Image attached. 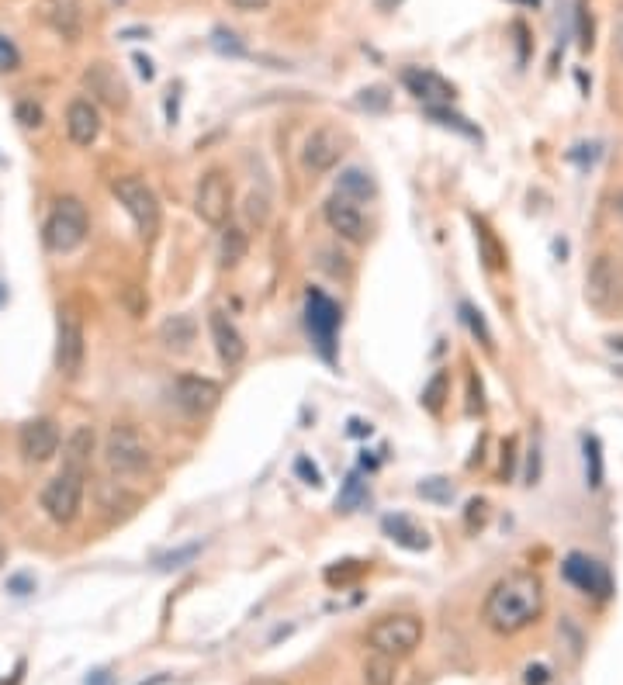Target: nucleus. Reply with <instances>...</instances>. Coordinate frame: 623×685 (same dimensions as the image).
Listing matches in <instances>:
<instances>
[{
    "instance_id": "obj_1",
    "label": "nucleus",
    "mask_w": 623,
    "mask_h": 685,
    "mask_svg": "<svg viewBox=\"0 0 623 685\" xmlns=\"http://www.w3.org/2000/svg\"><path fill=\"white\" fill-rule=\"evenodd\" d=\"M540 613H544V582L534 571H509L506 578L492 585L482 606L485 627L495 630L499 637H513L527 630L530 623H537Z\"/></svg>"
},
{
    "instance_id": "obj_2",
    "label": "nucleus",
    "mask_w": 623,
    "mask_h": 685,
    "mask_svg": "<svg viewBox=\"0 0 623 685\" xmlns=\"http://www.w3.org/2000/svg\"><path fill=\"white\" fill-rule=\"evenodd\" d=\"M90 232V215L80 198H59L56 208L45 218L42 243L49 253H73Z\"/></svg>"
},
{
    "instance_id": "obj_3",
    "label": "nucleus",
    "mask_w": 623,
    "mask_h": 685,
    "mask_svg": "<svg viewBox=\"0 0 623 685\" xmlns=\"http://www.w3.org/2000/svg\"><path fill=\"white\" fill-rule=\"evenodd\" d=\"M104 464L118 478H135V474L149 471L153 464V450L142 440V433L129 423H115L104 440Z\"/></svg>"
},
{
    "instance_id": "obj_4",
    "label": "nucleus",
    "mask_w": 623,
    "mask_h": 685,
    "mask_svg": "<svg viewBox=\"0 0 623 685\" xmlns=\"http://www.w3.org/2000/svg\"><path fill=\"white\" fill-rule=\"evenodd\" d=\"M423 620L416 613H392V616H381L371 630H367V644L371 651L388 654V658H409L419 644H423Z\"/></svg>"
},
{
    "instance_id": "obj_5",
    "label": "nucleus",
    "mask_w": 623,
    "mask_h": 685,
    "mask_svg": "<svg viewBox=\"0 0 623 685\" xmlns=\"http://www.w3.org/2000/svg\"><path fill=\"white\" fill-rule=\"evenodd\" d=\"M340 322H343L340 305L326 291L309 288V295H305V326H309L315 350H319V357L326 364H336V333H340Z\"/></svg>"
},
{
    "instance_id": "obj_6",
    "label": "nucleus",
    "mask_w": 623,
    "mask_h": 685,
    "mask_svg": "<svg viewBox=\"0 0 623 685\" xmlns=\"http://www.w3.org/2000/svg\"><path fill=\"white\" fill-rule=\"evenodd\" d=\"M111 191H115L118 205L132 215V222L142 239H153L156 232H160V198H156V191L146 184V180L118 177L115 184H111Z\"/></svg>"
},
{
    "instance_id": "obj_7",
    "label": "nucleus",
    "mask_w": 623,
    "mask_h": 685,
    "mask_svg": "<svg viewBox=\"0 0 623 685\" xmlns=\"http://www.w3.org/2000/svg\"><path fill=\"white\" fill-rule=\"evenodd\" d=\"M84 478H87V474L59 471L52 481H45L39 502H42L45 516H49L52 523H59V526L77 523L80 509H84V488H87Z\"/></svg>"
},
{
    "instance_id": "obj_8",
    "label": "nucleus",
    "mask_w": 623,
    "mask_h": 685,
    "mask_svg": "<svg viewBox=\"0 0 623 685\" xmlns=\"http://www.w3.org/2000/svg\"><path fill=\"white\" fill-rule=\"evenodd\" d=\"M87 357L84 322L73 308H59V336H56V367L63 378H80Z\"/></svg>"
},
{
    "instance_id": "obj_9",
    "label": "nucleus",
    "mask_w": 623,
    "mask_h": 685,
    "mask_svg": "<svg viewBox=\"0 0 623 685\" xmlns=\"http://www.w3.org/2000/svg\"><path fill=\"white\" fill-rule=\"evenodd\" d=\"M194 212H198L201 222L215 225V229H225L232 215V180L225 177L222 170H208L198 184V194H194Z\"/></svg>"
},
{
    "instance_id": "obj_10",
    "label": "nucleus",
    "mask_w": 623,
    "mask_h": 685,
    "mask_svg": "<svg viewBox=\"0 0 623 685\" xmlns=\"http://www.w3.org/2000/svg\"><path fill=\"white\" fill-rule=\"evenodd\" d=\"M585 298L599 312H613L623 301V274L610 253H599L585 274Z\"/></svg>"
},
{
    "instance_id": "obj_11",
    "label": "nucleus",
    "mask_w": 623,
    "mask_h": 685,
    "mask_svg": "<svg viewBox=\"0 0 623 685\" xmlns=\"http://www.w3.org/2000/svg\"><path fill=\"white\" fill-rule=\"evenodd\" d=\"M561 575H565L568 585H575V589L592 599H610V592H613V578H610V571H606V564H599L596 557H589L582 551H572L565 561H561Z\"/></svg>"
},
{
    "instance_id": "obj_12",
    "label": "nucleus",
    "mask_w": 623,
    "mask_h": 685,
    "mask_svg": "<svg viewBox=\"0 0 623 685\" xmlns=\"http://www.w3.org/2000/svg\"><path fill=\"white\" fill-rule=\"evenodd\" d=\"M59 443H63V433H59L56 419H49V416L28 419V423L21 426V433H18L21 457H25L28 464L52 461V457L59 454Z\"/></svg>"
},
{
    "instance_id": "obj_13",
    "label": "nucleus",
    "mask_w": 623,
    "mask_h": 685,
    "mask_svg": "<svg viewBox=\"0 0 623 685\" xmlns=\"http://www.w3.org/2000/svg\"><path fill=\"white\" fill-rule=\"evenodd\" d=\"M322 218H326V225L336 232V236L347 239V243H354V246H364L367 236H371L360 205L350 198H343V194H333V198L322 205Z\"/></svg>"
},
{
    "instance_id": "obj_14",
    "label": "nucleus",
    "mask_w": 623,
    "mask_h": 685,
    "mask_svg": "<svg viewBox=\"0 0 623 685\" xmlns=\"http://www.w3.org/2000/svg\"><path fill=\"white\" fill-rule=\"evenodd\" d=\"M222 385L212 378H201V374H180L174 381V402L187 416H208V412L219 405Z\"/></svg>"
},
{
    "instance_id": "obj_15",
    "label": "nucleus",
    "mask_w": 623,
    "mask_h": 685,
    "mask_svg": "<svg viewBox=\"0 0 623 685\" xmlns=\"http://www.w3.org/2000/svg\"><path fill=\"white\" fill-rule=\"evenodd\" d=\"M343 160V135L333 125L315 129L302 146V167L305 173H329Z\"/></svg>"
},
{
    "instance_id": "obj_16",
    "label": "nucleus",
    "mask_w": 623,
    "mask_h": 685,
    "mask_svg": "<svg viewBox=\"0 0 623 685\" xmlns=\"http://www.w3.org/2000/svg\"><path fill=\"white\" fill-rule=\"evenodd\" d=\"M402 84L412 97H416V101H423V108H444V104L454 101V94H457L450 80H444L433 70H423V66H409V70H402Z\"/></svg>"
},
{
    "instance_id": "obj_17",
    "label": "nucleus",
    "mask_w": 623,
    "mask_h": 685,
    "mask_svg": "<svg viewBox=\"0 0 623 685\" xmlns=\"http://www.w3.org/2000/svg\"><path fill=\"white\" fill-rule=\"evenodd\" d=\"M84 84L90 87V94H94L101 104H108L111 111H125V108H129V87H125V80L118 77L115 66L94 63L84 73Z\"/></svg>"
},
{
    "instance_id": "obj_18",
    "label": "nucleus",
    "mask_w": 623,
    "mask_h": 685,
    "mask_svg": "<svg viewBox=\"0 0 623 685\" xmlns=\"http://www.w3.org/2000/svg\"><path fill=\"white\" fill-rule=\"evenodd\" d=\"M208 333H212V343H215V353H219V360L225 367H239L246 357V340L243 333H239V326L229 319L225 312H212L208 315Z\"/></svg>"
},
{
    "instance_id": "obj_19",
    "label": "nucleus",
    "mask_w": 623,
    "mask_h": 685,
    "mask_svg": "<svg viewBox=\"0 0 623 685\" xmlns=\"http://www.w3.org/2000/svg\"><path fill=\"white\" fill-rule=\"evenodd\" d=\"M66 132H70L73 146H94L101 135V111L87 97H73L66 108Z\"/></svg>"
},
{
    "instance_id": "obj_20",
    "label": "nucleus",
    "mask_w": 623,
    "mask_h": 685,
    "mask_svg": "<svg viewBox=\"0 0 623 685\" xmlns=\"http://www.w3.org/2000/svg\"><path fill=\"white\" fill-rule=\"evenodd\" d=\"M39 18L52 28V32L63 35L66 42H77L80 28H84V14H80L77 0H42Z\"/></svg>"
},
{
    "instance_id": "obj_21",
    "label": "nucleus",
    "mask_w": 623,
    "mask_h": 685,
    "mask_svg": "<svg viewBox=\"0 0 623 685\" xmlns=\"http://www.w3.org/2000/svg\"><path fill=\"white\" fill-rule=\"evenodd\" d=\"M381 530H385V537L392 540V544L405 547V551H426L430 547V533L423 530V526L416 523V519L409 516H385L381 519Z\"/></svg>"
},
{
    "instance_id": "obj_22",
    "label": "nucleus",
    "mask_w": 623,
    "mask_h": 685,
    "mask_svg": "<svg viewBox=\"0 0 623 685\" xmlns=\"http://www.w3.org/2000/svg\"><path fill=\"white\" fill-rule=\"evenodd\" d=\"M94 447H97V436L90 426H77L70 436H66L63 443V471H77V474H87L90 468V457H94Z\"/></svg>"
},
{
    "instance_id": "obj_23",
    "label": "nucleus",
    "mask_w": 623,
    "mask_h": 685,
    "mask_svg": "<svg viewBox=\"0 0 623 685\" xmlns=\"http://www.w3.org/2000/svg\"><path fill=\"white\" fill-rule=\"evenodd\" d=\"M198 340V319L194 315H170L160 326V343L174 353H187Z\"/></svg>"
},
{
    "instance_id": "obj_24",
    "label": "nucleus",
    "mask_w": 623,
    "mask_h": 685,
    "mask_svg": "<svg viewBox=\"0 0 623 685\" xmlns=\"http://www.w3.org/2000/svg\"><path fill=\"white\" fill-rule=\"evenodd\" d=\"M336 194H343V198H350V201H371L374 194H378V184H374V177L367 170H360V167H347L336 177Z\"/></svg>"
},
{
    "instance_id": "obj_25",
    "label": "nucleus",
    "mask_w": 623,
    "mask_h": 685,
    "mask_svg": "<svg viewBox=\"0 0 623 685\" xmlns=\"http://www.w3.org/2000/svg\"><path fill=\"white\" fill-rule=\"evenodd\" d=\"M582 464H585V485L603 488L606 468H603V443H599V436L592 433L582 436Z\"/></svg>"
},
{
    "instance_id": "obj_26",
    "label": "nucleus",
    "mask_w": 623,
    "mask_h": 685,
    "mask_svg": "<svg viewBox=\"0 0 623 685\" xmlns=\"http://www.w3.org/2000/svg\"><path fill=\"white\" fill-rule=\"evenodd\" d=\"M423 111H426L430 122L440 125V129H450V132L464 135V139H471V142H482V129L471 125L464 115H457V111H450V104H444V108H423Z\"/></svg>"
},
{
    "instance_id": "obj_27",
    "label": "nucleus",
    "mask_w": 623,
    "mask_h": 685,
    "mask_svg": "<svg viewBox=\"0 0 623 685\" xmlns=\"http://www.w3.org/2000/svg\"><path fill=\"white\" fill-rule=\"evenodd\" d=\"M246 250H250V239H246V232L236 229V225H225L222 239H219V260H222V267H236L239 260H246Z\"/></svg>"
},
{
    "instance_id": "obj_28",
    "label": "nucleus",
    "mask_w": 623,
    "mask_h": 685,
    "mask_svg": "<svg viewBox=\"0 0 623 685\" xmlns=\"http://www.w3.org/2000/svg\"><path fill=\"white\" fill-rule=\"evenodd\" d=\"M475 225V239H478V250H482V260L489 270H506V250L499 246V239L492 236V229L485 222H471Z\"/></svg>"
},
{
    "instance_id": "obj_29",
    "label": "nucleus",
    "mask_w": 623,
    "mask_h": 685,
    "mask_svg": "<svg viewBox=\"0 0 623 685\" xmlns=\"http://www.w3.org/2000/svg\"><path fill=\"white\" fill-rule=\"evenodd\" d=\"M395 679H399V665H395V658L374 651L371 658L364 661V685H395Z\"/></svg>"
},
{
    "instance_id": "obj_30",
    "label": "nucleus",
    "mask_w": 623,
    "mask_h": 685,
    "mask_svg": "<svg viewBox=\"0 0 623 685\" xmlns=\"http://www.w3.org/2000/svg\"><path fill=\"white\" fill-rule=\"evenodd\" d=\"M457 312H461L464 326L471 329V336H475V340L482 343L485 350H492L495 340H492V329H489V322H485L482 308H475V305H471V301H461V308H457Z\"/></svg>"
},
{
    "instance_id": "obj_31",
    "label": "nucleus",
    "mask_w": 623,
    "mask_h": 685,
    "mask_svg": "<svg viewBox=\"0 0 623 685\" xmlns=\"http://www.w3.org/2000/svg\"><path fill=\"white\" fill-rule=\"evenodd\" d=\"M416 495L423 502H433V506H450L454 502V485L447 478H423L416 485Z\"/></svg>"
},
{
    "instance_id": "obj_32",
    "label": "nucleus",
    "mask_w": 623,
    "mask_h": 685,
    "mask_svg": "<svg viewBox=\"0 0 623 685\" xmlns=\"http://www.w3.org/2000/svg\"><path fill=\"white\" fill-rule=\"evenodd\" d=\"M447 391H450L447 371H437V374L430 378V385L423 388V409L437 416V412L444 409V402H447Z\"/></svg>"
},
{
    "instance_id": "obj_33",
    "label": "nucleus",
    "mask_w": 623,
    "mask_h": 685,
    "mask_svg": "<svg viewBox=\"0 0 623 685\" xmlns=\"http://www.w3.org/2000/svg\"><path fill=\"white\" fill-rule=\"evenodd\" d=\"M354 104L360 111H371V115H381V111L392 108V94H388V87H364L357 90Z\"/></svg>"
},
{
    "instance_id": "obj_34",
    "label": "nucleus",
    "mask_w": 623,
    "mask_h": 685,
    "mask_svg": "<svg viewBox=\"0 0 623 685\" xmlns=\"http://www.w3.org/2000/svg\"><path fill=\"white\" fill-rule=\"evenodd\" d=\"M364 502H367L364 478H360V474H350L347 485H343V492H340V499H336V509H343V513H354V509L364 506Z\"/></svg>"
},
{
    "instance_id": "obj_35",
    "label": "nucleus",
    "mask_w": 623,
    "mask_h": 685,
    "mask_svg": "<svg viewBox=\"0 0 623 685\" xmlns=\"http://www.w3.org/2000/svg\"><path fill=\"white\" fill-rule=\"evenodd\" d=\"M575 32H579V49L589 52L596 39H592V14L585 0H575Z\"/></svg>"
},
{
    "instance_id": "obj_36",
    "label": "nucleus",
    "mask_w": 623,
    "mask_h": 685,
    "mask_svg": "<svg viewBox=\"0 0 623 685\" xmlns=\"http://www.w3.org/2000/svg\"><path fill=\"white\" fill-rule=\"evenodd\" d=\"M14 118H18V125H25V129H39L42 125V104L32 101V97H21L18 104H14Z\"/></svg>"
},
{
    "instance_id": "obj_37",
    "label": "nucleus",
    "mask_w": 623,
    "mask_h": 685,
    "mask_svg": "<svg viewBox=\"0 0 623 685\" xmlns=\"http://www.w3.org/2000/svg\"><path fill=\"white\" fill-rule=\"evenodd\" d=\"M364 575V564L360 561H336L333 568H326V582L329 585H347L354 578Z\"/></svg>"
},
{
    "instance_id": "obj_38",
    "label": "nucleus",
    "mask_w": 623,
    "mask_h": 685,
    "mask_svg": "<svg viewBox=\"0 0 623 685\" xmlns=\"http://www.w3.org/2000/svg\"><path fill=\"white\" fill-rule=\"evenodd\" d=\"M485 523H489V502H485V499H471L468 509H464V526H468V533L485 530Z\"/></svg>"
},
{
    "instance_id": "obj_39",
    "label": "nucleus",
    "mask_w": 623,
    "mask_h": 685,
    "mask_svg": "<svg viewBox=\"0 0 623 685\" xmlns=\"http://www.w3.org/2000/svg\"><path fill=\"white\" fill-rule=\"evenodd\" d=\"M246 218H250L257 229H264L267 225V218H270V201H267V194H257L253 191L250 198H246Z\"/></svg>"
},
{
    "instance_id": "obj_40",
    "label": "nucleus",
    "mask_w": 623,
    "mask_h": 685,
    "mask_svg": "<svg viewBox=\"0 0 623 685\" xmlns=\"http://www.w3.org/2000/svg\"><path fill=\"white\" fill-rule=\"evenodd\" d=\"M201 551V544H187V547H180V551L174 554H163V557H156V568H163V571H170V568H184L187 561H194V554Z\"/></svg>"
},
{
    "instance_id": "obj_41",
    "label": "nucleus",
    "mask_w": 623,
    "mask_h": 685,
    "mask_svg": "<svg viewBox=\"0 0 623 685\" xmlns=\"http://www.w3.org/2000/svg\"><path fill=\"white\" fill-rule=\"evenodd\" d=\"M21 70V52L7 35H0V73H14Z\"/></svg>"
},
{
    "instance_id": "obj_42",
    "label": "nucleus",
    "mask_w": 623,
    "mask_h": 685,
    "mask_svg": "<svg viewBox=\"0 0 623 685\" xmlns=\"http://www.w3.org/2000/svg\"><path fill=\"white\" fill-rule=\"evenodd\" d=\"M212 45H215V52H222V56H246L243 42H239L232 32H225V28H219V32L212 35Z\"/></svg>"
},
{
    "instance_id": "obj_43",
    "label": "nucleus",
    "mask_w": 623,
    "mask_h": 685,
    "mask_svg": "<svg viewBox=\"0 0 623 685\" xmlns=\"http://www.w3.org/2000/svg\"><path fill=\"white\" fill-rule=\"evenodd\" d=\"M568 160L579 163V167H592L599 160V142H579L575 149H568Z\"/></svg>"
},
{
    "instance_id": "obj_44",
    "label": "nucleus",
    "mask_w": 623,
    "mask_h": 685,
    "mask_svg": "<svg viewBox=\"0 0 623 685\" xmlns=\"http://www.w3.org/2000/svg\"><path fill=\"white\" fill-rule=\"evenodd\" d=\"M295 474H298V478H302L305 481V485H312V488H322V471L319 468H315V464H312V457H298V461H295Z\"/></svg>"
},
{
    "instance_id": "obj_45",
    "label": "nucleus",
    "mask_w": 623,
    "mask_h": 685,
    "mask_svg": "<svg viewBox=\"0 0 623 685\" xmlns=\"http://www.w3.org/2000/svg\"><path fill=\"white\" fill-rule=\"evenodd\" d=\"M468 412L475 416V412H485V398H482V381L471 374L468 378Z\"/></svg>"
},
{
    "instance_id": "obj_46",
    "label": "nucleus",
    "mask_w": 623,
    "mask_h": 685,
    "mask_svg": "<svg viewBox=\"0 0 623 685\" xmlns=\"http://www.w3.org/2000/svg\"><path fill=\"white\" fill-rule=\"evenodd\" d=\"M523 682H527V685H547V682H551V668H547V665H527Z\"/></svg>"
},
{
    "instance_id": "obj_47",
    "label": "nucleus",
    "mask_w": 623,
    "mask_h": 685,
    "mask_svg": "<svg viewBox=\"0 0 623 685\" xmlns=\"http://www.w3.org/2000/svg\"><path fill=\"white\" fill-rule=\"evenodd\" d=\"M523 478H527V485H537L540 481V447L527 450V474Z\"/></svg>"
},
{
    "instance_id": "obj_48",
    "label": "nucleus",
    "mask_w": 623,
    "mask_h": 685,
    "mask_svg": "<svg viewBox=\"0 0 623 685\" xmlns=\"http://www.w3.org/2000/svg\"><path fill=\"white\" fill-rule=\"evenodd\" d=\"M513 464H516V440L509 436L506 447H502V478H513Z\"/></svg>"
},
{
    "instance_id": "obj_49",
    "label": "nucleus",
    "mask_w": 623,
    "mask_h": 685,
    "mask_svg": "<svg viewBox=\"0 0 623 685\" xmlns=\"http://www.w3.org/2000/svg\"><path fill=\"white\" fill-rule=\"evenodd\" d=\"M513 35H516V49H520V63H527V39H530V32H527V25L523 21H513Z\"/></svg>"
},
{
    "instance_id": "obj_50",
    "label": "nucleus",
    "mask_w": 623,
    "mask_h": 685,
    "mask_svg": "<svg viewBox=\"0 0 623 685\" xmlns=\"http://www.w3.org/2000/svg\"><path fill=\"white\" fill-rule=\"evenodd\" d=\"M125 305H129V312H132V315H142V312H146V301L139 298V291H135V288H125Z\"/></svg>"
},
{
    "instance_id": "obj_51",
    "label": "nucleus",
    "mask_w": 623,
    "mask_h": 685,
    "mask_svg": "<svg viewBox=\"0 0 623 685\" xmlns=\"http://www.w3.org/2000/svg\"><path fill=\"white\" fill-rule=\"evenodd\" d=\"M613 49H617V56L623 59V7L617 11V21H613Z\"/></svg>"
},
{
    "instance_id": "obj_52",
    "label": "nucleus",
    "mask_w": 623,
    "mask_h": 685,
    "mask_svg": "<svg viewBox=\"0 0 623 685\" xmlns=\"http://www.w3.org/2000/svg\"><path fill=\"white\" fill-rule=\"evenodd\" d=\"M236 11H264V7L270 4V0H229Z\"/></svg>"
},
{
    "instance_id": "obj_53",
    "label": "nucleus",
    "mask_w": 623,
    "mask_h": 685,
    "mask_svg": "<svg viewBox=\"0 0 623 685\" xmlns=\"http://www.w3.org/2000/svg\"><path fill=\"white\" fill-rule=\"evenodd\" d=\"M350 436H371V423H364V419H350Z\"/></svg>"
},
{
    "instance_id": "obj_54",
    "label": "nucleus",
    "mask_w": 623,
    "mask_h": 685,
    "mask_svg": "<svg viewBox=\"0 0 623 685\" xmlns=\"http://www.w3.org/2000/svg\"><path fill=\"white\" fill-rule=\"evenodd\" d=\"M135 66H139V73H142V77H146V80H153V77H156L153 63H149L146 56H135Z\"/></svg>"
},
{
    "instance_id": "obj_55",
    "label": "nucleus",
    "mask_w": 623,
    "mask_h": 685,
    "mask_svg": "<svg viewBox=\"0 0 623 685\" xmlns=\"http://www.w3.org/2000/svg\"><path fill=\"white\" fill-rule=\"evenodd\" d=\"M28 578L25 575H18V578H11V589H14V596H25V589H28Z\"/></svg>"
},
{
    "instance_id": "obj_56",
    "label": "nucleus",
    "mask_w": 623,
    "mask_h": 685,
    "mask_svg": "<svg viewBox=\"0 0 623 685\" xmlns=\"http://www.w3.org/2000/svg\"><path fill=\"white\" fill-rule=\"evenodd\" d=\"M613 212H617V218L623 222V187H620L617 194H613Z\"/></svg>"
},
{
    "instance_id": "obj_57",
    "label": "nucleus",
    "mask_w": 623,
    "mask_h": 685,
    "mask_svg": "<svg viewBox=\"0 0 623 685\" xmlns=\"http://www.w3.org/2000/svg\"><path fill=\"white\" fill-rule=\"evenodd\" d=\"M87 685H111V675L108 672H97L94 679H87Z\"/></svg>"
},
{
    "instance_id": "obj_58",
    "label": "nucleus",
    "mask_w": 623,
    "mask_h": 685,
    "mask_svg": "<svg viewBox=\"0 0 623 685\" xmlns=\"http://www.w3.org/2000/svg\"><path fill=\"white\" fill-rule=\"evenodd\" d=\"M399 4H402V0H378V11H395Z\"/></svg>"
},
{
    "instance_id": "obj_59",
    "label": "nucleus",
    "mask_w": 623,
    "mask_h": 685,
    "mask_svg": "<svg viewBox=\"0 0 623 685\" xmlns=\"http://www.w3.org/2000/svg\"><path fill=\"white\" fill-rule=\"evenodd\" d=\"M246 685H284L281 679H253V682H246Z\"/></svg>"
},
{
    "instance_id": "obj_60",
    "label": "nucleus",
    "mask_w": 623,
    "mask_h": 685,
    "mask_svg": "<svg viewBox=\"0 0 623 685\" xmlns=\"http://www.w3.org/2000/svg\"><path fill=\"white\" fill-rule=\"evenodd\" d=\"M516 4H527V7H540V0H516Z\"/></svg>"
},
{
    "instance_id": "obj_61",
    "label": "nucleus",
    "mask_w": 623,
    "mask_h": 685,
    "mask_svg": "<svg viewBox=\"0 0 623 685\" xmlns=\"http://www.w3.org/2000/svg\"><path fill=\"white\" fill-rule=\"evenodd\" d=\"M613 346H617V350H623V336H620V340H610Z\"/></svg>"
},
{
    "instance_id": "obj_62",
    "label": "nucleus",
    "mask_w": 623,
    "mask_h": 685,
    "mask_svg": "<svg viewBox=\"0 0 623 685\" xmlns=\"http://www.w3.org/2000/svg\"><path fill=\"white\" fill-rule=\"evenodd\" d=\"M111 4H125V0H111Z\"/></svg>"
},
{
    "instance_id": "obj_63",
    "label": "nucleus",
    "mask_w": 623,
    "mask_h": 685,
    "mask_svg": "<svg viewBox=\"0 0 623 685\" xmlns=\"http://www.w3.org/2000/svg\"><path fill=\"white\" fill-rule=\"evenodd\" d=\"M0 167H4V156H0Z\"/></svg>"
},
{
    "instance_id": "obj_64",
    "label": "nucleus",
    "mask_w": 623,
    "mask_h": 685,
    "mask_svg": "<svg viewBox=\"0 0 623 685\" xmlns=\"http://www.w3.org/2000/svg\"><path fill=\"white\" fill-rule=\"evenodd\" d=\"M0 561H4V551H0Z\"/></svg>"
}]
</instances>
